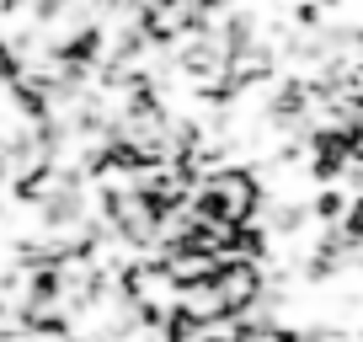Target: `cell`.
<instances>
[{"instance_id": "6da1fadb", "label": "cell", "mask_w": 363, "mask_h": 342, "mask_svg": "<svg viewBox=\"0 0 363 342\" xmlns=\"http://www.w3.org/2000/svg\"><path fill=\"white\" fill-rule=\"evenodd\" d=\"M198 204H203L208 214L240 225V219L251 214V204H257V187H251L246 171H214V177H203V182H198Z\"/></svg>"}, {"instance_id": "7a4b0ae2", "label": "cell", "mask_w": 363, "mask_h": 342, "mask_svg": "<svg viewBox=\"0 0 363 342\" xmlns=\"http://www.w3.org/2000/svg\"><path fill=\"white\" fill-rule=\"evenodd\" d=\"M203 22H208V0H150L145 6V33L160 43L203 33Z\"/></svg>"}]
</instances>
